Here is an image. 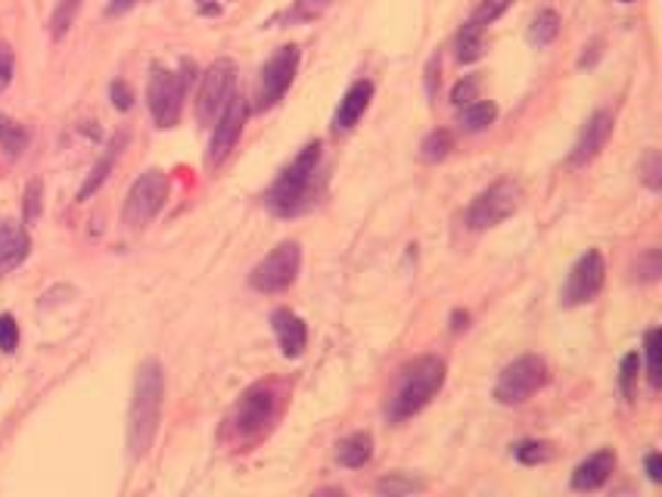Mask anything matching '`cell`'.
Instances as JSON below:
<instances>
[{
	"mask_svg": "<svg viewBox=\"0 0 662 497\" xmlns=\"http://www.w3.org/2000/svg\"><path fill=\"white\" fill-rule=\"evenodd\" d=\"M321 140L305 144L299 156L277 174V181L267 187L265 205L277 218H299L321 196Z\"/></svg>",
	"mask_w": 662,
	"mask_h": 497,
	"instance_id": "obj_1",
	"label": "cell"
},
{
	"mask_svg": "<svg viewBox=\"0 0 662 497\" xmlns=\"http://www.w3.org/2000/svg\"><path fill=\"white\" fill-rule=\"evenodd\" d=\"M162 398H166V370L156 358H147L137 376H134L132 407H128V454L134 461L147 458L152 439L159 432L162 417Z\"/></svg>",
	"mask_w": 662,
	"mask_h": 497,
	"instance_id": "obj_2",
	"label": "cell"
},
{
	"mask_svg": "<svg viewBox=\"0 0 662 497\" xmlns=\"http://www.w3.org/2000/svg\"><path fill=\"white\" fill-rule=\"evenodd\" d=\"M445 373H448L445 361L435 354H423V358H414L411 364H404L398 370L396 386L386 398V417L392 423H404L416 417L442 392Z\"/></svg>",
	"mask_w": 662,
	"mask_h": 497,
	"instance_id": "obj_3",
	"label": "cell"
},
{
	"mask_svg": "<svg viewBox=\"0 0 662 497\" xmlns=\"http://www.w3.org/2000/svg\"><path fill=\"white\" fill-rule=\"evenodd\" d=\"M196 75V66L184 59L178 72H169L162 66H156L150 75V84H147V103H150L152 122L159 128H174L181 110H184V97H187L190 81Z\"/></svg>",
	"mask_w": 662,
	"mask_h": 497,
	"instance_id": "obj_4",
	"label": "cell"
},
{
	"mask_svg": "<svg viewBox=\"0 0 662 497\" xmlns=\"http://www.w3.org/2000/svg\"><path fill=\"white\" fill-rule=\"evenodd\" d=\"M550 370L548 361L541 354H523L501 370L498 383H494V402L498 405H523L529 402L535 392L548 386Z\"/></svg>",
	"mask_w": 662,
	"mask_h": 497,
	"instance_id": "obj_5",
	"label": "cell"
},
{
	"mask_svg": "<svg viewBox=\"0 0 662 497\" xmlns=\"http://www.w3.org/2000/svg\"><path fill=\"white\" fill-rule=\"evenodd\" d=\"M277 405H281V392L274 383H259L240 398V405L233 407L230 429L237 432L240 442H252L265 432L267 426L277 420Z\"/></svg>",
	"mask_w": 662,
	"mask_h": 497,
	"instance_id": "obj_6",
	"label": "cell"
},
{
	"mask_svg": "<svg viewBox=\"0 0 662 497\" xmlns=\"http://www.w3.org/2000/svg\"><path fill=\"white\" fill-rule=\"evenodd\" d=\"M166 200H169V174L159 171V168H150L128 190L125 208H122V222L128 224L132 230H144L162 212Z\"/></svg>",
	"mask_w": 662,
	"mask_h": 497,
	"instance_id": "obj_7",
	"label": "cell"
},
{
	"mask_svg": "<svg viewBox=\"0 0 662 497\" xmlns=\"http://www.w3.org/2000/svg\"><path fill=\"white\" fill-rule=\"evenodd\" d=\"M303 271V246L296 240L281 242L274 252H267L249 274V286L255 293H284L296 283V276Z\"/></svg>",
	"mask_w": 662,
	"mask_h": 497,
	"instance_id": "obj_8",
	"label": "cell"
},
{
	"mask_svg": "<svg viewBox=\"0 0 662 497\" xmlns=\"http://www.w3.org/2000/svg\"><path fill=\"white\" fill-rule=\"evenodd\" d=\"M523 200V187L504 178V181H494L489 190H482L473 200V205L467 208V227L482 234V230H492L501 222H507L513 212L520 208Z\"/></svg>",
	"mask_w": 662,
	"mask_h": 497,
	"instance_id": "obj_9",
	"label": "cell"
},
{
	"mask_svg": "<svg viewBox=\"0 0 662 497\" xmlns=\"http://www.w3.org/2000/svg\"><path fill=\"white\" fill-rule=\"evenodd\" d=\"M237 91V66L233 59H215L203 75V84L196 93V118L203 128H212L218 122V115L225 112L228 100Z\"/></svg>",
	"mask_w": 662,
	"mask_h": 497,
	"instance_id": "obj_10",
	"label": "cell"
},
{
	"mask_svg": "<svg viewBox=\"0 0 662 497\" xmlns=\"http://www.w3.org/2000/svg\"><path fill=\"white\" fill-rule=\"evenodd\" d=\"M299 69V47H281L277 54L265 63V69L259 75V88H255V110H271L284 100L289 91L293 78Z\"/></svg>",
	"mask_w": 662,
	"mask_h": 497,
	"instance_id": "obj_11",
	"label": "cell"
},
{
	"mask_svg": "<svg viewBox=\"0 0 662 497\" xmlns=\"http://www.w3.org/2000/svg\"><path fill=\"white\" fill-rule=\"evenodd\" d=\"M604 280H606L604 256H601L597 249H587L585 256L572 264V271H569L567 276V286H563V293H560V302H563L567 308L587 305V302H594V298L601 295Z\"/></svg>",
	"mask_w": 662,
	"mask_h": 497,
	"instance_id": "obj_12",
	"label": "cell"
},
{
	"mask_svg": "<svg viewBox=\"0 0 662 497\" xmlns=\"http://www.w3.org/2000/svg\"><path fill=\"white\" fill-rule=\"evenodd\" d=\"M247 97L243 93L233 91V97L228 100V106L225 112L218 115V122H215V134H212V144H208V156L206 162L212 168H218L225 159H228L233 147H237V140H240V134H243V125H247Z\"/></svg>",
	"mask_w": 662,
	"mask_h": 497,
	"instance_id": "obj_13",
	"label": "cell"
},
{
	"mask_svg": "<svg viewBox=\"0 0 662 497\" xmlns=\"http://www.w3.org/2000/svg\"><path fill=\"white\" fill-rule=\"evenodd\" d=\"M609 134H613V112L597 110L594 115H587V122L579 131V137H575V147L569 153V162L575 168L587 166L604 149Z\"/></svg>",
	"mask_w": 662,
	"mask_h": 497,
	"instance_id": "obj_14",
	"label": "cell"
},
{
	"mask_svg": "<svg viewBox=\"0 0 662 497\" xmlns=\"http://www.w3.org/2000/svg\"><path fill=\"white\" fill-rule=\"evenodd\" d=\"M370 100H374V81H367V78H358L345 97L340 100V110L333 115V131H352L361 122V115L367 112L370 106Z\"/></svg>",
	"mask_w": 662,
	"mask_h": 497,
	"instance_id": "obj_15",
	"label": "cell"
},
{
	"mask_svg": "<svg viewBox=\"0 0 662 497\" xmlns=\"http://www.w3.org/2000/svg\"><path fill=\"white\" fill-rule=\"evenodd\" d=\"M271 327L277 332V342H281V351L284 358H299L308 346V327L299 314H293L289 308H281V312L271 314Z\"/></svg>",
	"mask_w": 662,
	"mask_h": 497,
	"instance_id": "obj_16",
	"label": "cell"
},
{
	"mask_svg": "<svg viewBox=\"0 0 662 497\" xmlns=\"http://www.w3.org/2000/svg\"><path fill=\"white\" fill-rule=\"evenodd\" d=\"M28 249H32V240L22 224L0 222V276L16 271L28 258Z\"/></svg>",
	"mask_w": 662,
	"mask_h": 497,
	"instance_id": "obj_17",
	"label": "cell"
},
{
	"mask_svg": "<svg viewBox=\"0 0 662 497\" xmlns=\"http://www.w3.org/2000/svg\"><path fill=\"white\" fill-rule=\"evenodd\" d=\"M613 470H616V454H613V451H597V454H591L587 461H582L575 466V473H572V488H575V492H597V488H604L606 479L613 476Z\"/></svg>",
	"mask_w": 662,
	"mask_h": 497,
	"instance_id": "obj_18",
	"label": "cell"
},
{
	"mask_svg": "<svg viewBox=\"0 0 662 497\" xmlns=\"http://www.w3.org/2000/svg\"><path fill=\"white\" fill-rule=\"evenodd\" d=\"M125 144H128V134H118V137H113V144L106 147V153L100 156V162L91 168L88 181H84V184H81V190H78V203H88V200L94 196L96 190L106 184V178H110V171L115 168V159H118V153H122V147H125Z\"/></svg>",
	"mask_w": 662,
	"mask_h": 497,
	"instance_id": "obj_19",
	"label": "cell"
},
{
	"mask_svg": "<svg viewBox=\"0 0 662 497\" xmlns=\"http://www.w3.org/2000/svg\"><path fill=\"white\" fill-rule=\"evenodd\" d=\"M370 458H374V436L370 432H352L336 444V461L345 470H361L370 463Z\"/></svg>",
	"mask_w": 662,
	"mask_h": 497,
	"instance_id": "obj_20",
	"label": "cell"
},
{
	"mask_svg": "<svg viewBox=\"0 0 662 497\" xmlns=\"http://www.w3.org/2000/svg\"><path fill=\"white\" fill-rule=\"evenodd\" d=\"M494 118H498V106L492 100H473L467 106H460V115H457V125L460 131H470V134H479V131L492 128Z\"/></svg>",
	"mask_w": 662,
	"mask_h": 497,
	"instance_id": "obj_21",
	"label": "cell"
},
{
	"mask_svg": "<svg viewBox=\"0 0 662 497\" xmlns=\"http://www.w3.org/2000/svg\"><path fill=\"white\" fill-rule=\"evenodd\" d=\"M28 147V131L20 122H13L10 115H0V149L7 159H20Z\"/></svg>",
	"mask_w": 662,
	"mask_h": 497,
	"instance_id": "obj_22",
	"label": "cell"
},
{
	"mask_svg": "<svg viewBox=\"0 0 662 497\" xmlns=\"http://www.w3.org/2000/svg\"><path fill=\"white\" fill-rule=\"evenodd\" d=\"M452 149H455V134L448 128H435L430 131L426 137H423V144H420V159L423 162H442V159H448L452 156Z\"/></svg>",
	"mask_w": 662,
	"mask_h": 497,
	"instance_id": "obj_23",
	"label": "cell"
},
{
	"mask_svg": "<svg viewBox=\"0 0 662 497\" xmlns=\"http://www.w3.org/2000/svg\"><path fill=\"white\" fill-rule=\"evenodd\" d=\"M482 32H486V29L476 25V22H467V25L457 32L455 50L460 63H476L479 56L486 54V37H482Z\"/></svg>",
	"mask_w": 662,
	"mask_h": 497,
	"instance_id": "obj_24",
	"label": "cell"
},
{
	"mask_svg": "<svg viewBox=\"0 0 662 497\" xmlns=\"http://www.w3.org/2000/svg\"><path fill=\"white\" fill-rule=\"evenodd\" d=\"M560 35V16L553 10H541L538 16L532 19L529 25V41L538 47H548L553 44V37Z\"/></svg>",
	"mask_w": 662,
	"mask_h": 497,
	"instance_id": "obj_25",
	"label": "cell"
},
{
	"mask_svg": "<svg viewBox=\"0 0 662 497\" xmlns=\"http://www.w3.org/2000/svg\"><path fill=\"white\" fill-rule=\"evenodd\" d=\"M643 358H647V383L657 392L662 383V370H660V330H647L643 336Z\"/></svg>",
	"mask_w": 662,
	"mask_h": 497,
	"instance_id": "obj_26",
	"label": "cell"
},
{
	"mask_svg": "<svg viewBox=\"0 0 662 497\" xmlns=\"http://www.w3.org/2000/svg\"><path fill=\"white\" fill-rule=\"evenodd\" d=\"M426 485L420 479H414V476H404V473H392V476H383V479L374 485V492L377 495H389V497H398V495H414V492H423Z\"/></svg>",
	"mask_w": 662,
	"mask_h": 497,
	"instance_id": "obj_27",
	"label": "cell"
},
{
	"mask_svg": "<svg viewBox=\"0 0 662 497\" xmlns=\"http://www.w3.org/2000/svg\"><path fill=\"white\" fill-rule=\"evenodd\" d=\"M513 458L526 466H538V463H548L553 458V448L550 442H535V439H526V442L513 444Z\"/></svg>",
	"mask_w": 662,
	"mask_h": 497,
	"instance_id": "obj_28",
	"label": "cell"
},
{
	"mask_svg": "<svg viewBox=\"0 0 662 497\" xmlns=\"http://www.w3.org/2000/svg\"><path fill=\"white\" fill-rule=\"evenodd\" d=\"M662 274V256L660 249H647L635 264H631V276L641 283H657Z\"/></svg>",
	"mask_w": 662,
	"mask_h": 497,
	"instance_id": "obj_29",
	"label": "cell"
},
{
	"mask_svg": "<svg viewBox=\"0 0 662 497\" xmlns=\"http://www.w3.org/2000/svg\"><path fill=\"white\" fill-rule=\"evenodd\" d=\"M81 3H84V0H59L57 10H54V19H50V32H54V37H62L72 29Z\"/></svg>",
	"mask_w": 662,
	"mask_h": 497,
	"instance_id": "obj_30",
	"label": "cell"
},
{
	"mask_svg": "<svg viewBox=\"0 0 662 497\" xmlns=\"http://www.w3.org/2000/svg\"><path fill=\"white\" fill-rule=\"evenodd\" d=\"M513 0H482L479 7L473 10V16H470V22H476V25H492V22H498V19L504 16L507 10H511Z\"/></svg>",
	"mask_w": 662,
	"mask_h": 497,
	"instance_id": "obj_31",
	"label": "cell"
},
{
	"mask_svg": "<svg viewBox=\"0 0 662 497\" xmlns=\"http://www.w3.org/2000/svg\"><path fill=\"white\" fill-rule=\"evenodd\" d=\"M476 93H479V78H476V75H464L455 88H452V103H455V106H467V103L479 100Z\"/></svg>",
	"mask_w": 662,
	"mask_h": 497,
	"instance_id": "obj_32",
	"label": "cell"
},
{
	"mask_svg": "<svg viewBox=\"0 0 662 497\" xmlns=\"http://www.w3.org/2000/svg\"><path fill=\"white\" fill-rule=\"evenodd\" d=\"M638 370H641V358H638V351H628V354L623 358V368H619V386H623L625 395H631L635 380H638Z\"/></svg>",
	"mask_w": 662,
	"mask_h": 497,
	"instance_id": "obj_33",
	"label": "cell"
},
{
	"mask_svg": "<svg viewBox=\"0 0 662 497\" xmlns=\"http://www.w3.org/2000/svg\"><path fill=\"white\" fill-rule=\"evenodd\" d=\"M20 346V327L10 314H0V351H16Z\"/></svg>",
	"mask_w": 662,
	"mask_h": 497,
	"instance_id": "obj_34",
	"label": "cell"
},
{
	"mask_svg": "<svg viewBox=\"0 0 662 497\" xmlns=\"http://www.w3.org/2000/svg\"><path fill=\"white\" fill-rule=\"evenodd\" d=\"M13 72H16V56H13V47H10V44H0V91L10 88Z\"/></svg>",
	"mask_w": 662,
	"mask_h": 497,
	"instance_id": "obj_35",
	"label": "cell"
},
{
	"mask_svg": "<svg viewBox=\"0 0 662 497\" xmlns=\"http://www.w3.org/2000/svg\"><path fill=\"white\" fill-rule=\"evenodd\" d=\"M660 174H662V159L657 149H650L647 153V159H643V181L650 190H660Z\"/></svg>",
	"mask_w": 662,
	"mask_h": 497,
	"instance_id": "obj_36",
	"label": "cell"
},
{
	"mask_svg": "<svg viewBox=\"0 0 662 497\" xmlns=\"http://www.w3.org/2000/svg\"><path fill=\"white\" fill-rule=\"evenodd\" d=\"M41 218V181H32L25 187V222H38Z\"/></svg>",
	"mask_w": 662,
	"mask_h": 497,
	"instance_id": "obj_37",
	"label": "cell"
},
{
	"mask_svg": "<svg viewBox=\"0 0 662 497\" xmlns=\"http://www.w3.org/2000/svg\"><path fill=\"white\" fill-rule=\"evenodd\" d=\"M110 97H113V106L118 112H128L134 106V93L125 81H113L110 84Z\"/></svg>",
	"mask_w": 662,
	"mask_h": 497,
	"instance_id": "obj_38",
	"label": "cell"
},
{
	"mask_svg": "<svg viewBox=\"0 0 662 497\" xmlns=\"http://www.w3.org/2000/svg\"><path fill=\"white\" fill-rule=\"evenodd\" d=\"M647 479L650 482H660L662 479V461H660V454L653 451V454H647Z\"/></svg>",
	"mask_w": 662,
	"mask_h": 497,
	"instance_id": "obj_39",
	"label": "cell"
},
{
	"mask_svg": "<svg viewBox=\"0 0 662 497\" xmlns=\"http://www.w3.org/2000/svg\"><path fill=\"white\" fill-rule=\"evenodd\" d=\"M438 56H433L430 59V69H426V91H430V97H435V78H438Z\"/></svg>",
	"mask_w": 662,
	"mask_h": 497,
	"instance_id": "obj_40",
	"label": "cell"
},
{
	"mask_svg": "<svg viewBox=\"0 0 662 497\" xmlns=\"http://www.w3.org/2000/svg\"><path fill=\"white\" fill-rule=\"evenodd\" d=\"M134 3H137V0H113V3L106 7V13H110V16H118V13H128Z\"/></svg>",
	"mask_w": 662,
	"mask_h": 497,
	"instance_id": "obj_41",
	"label": "cell"
},
{
	"mask_svg": "<svg viewBox=\"0 0 662 497\" xmlns=\"http://www.w3.org/2000/svg\"><path fill=\"white\" fill-rule=\"evenodd\" d=\"M452 320H455V324H452V330L460 332V330H464V327H467V320H470V314H467V312H455V317H452Z\"/></svg>",
	"mask_w": 662,
	"mask_h": 497,
	"instance_id": "obj_42",
	"label": "cell"
},
{
	"mask_svg": "<svg viewBox=\"0 0 662 497\" xmlns=\"http://www.w3.org/2000/svg\"><path fill=\"white\" fill-rule=\"evenodd\" d=\"M196 3H199V10H203V13H218V10H221V7H218V0H196Z\"/></svg>",
	"mask_w": 662,
	"mask_h": 497,
	"instance_id": "obj_43",
	"label": "cell"
},
{
	"mask_svg": "<svg viewBox=\"0 0 662 497\" xmlns=\"http://www.w3.org/2000/svg\"><path fill=\"white\" fill-rule=\"evenodd\" d=\"M623 3H635V0H623Z\"/></svg>",
	"mask_w": 662,
	"mask_h": 497,
	"instance_id": "obj_44",
	"label": "cell"
}]
</instances>
